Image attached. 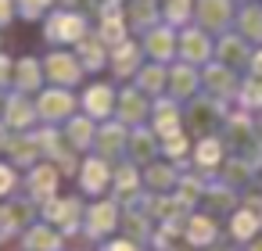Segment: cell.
Masks as SVG:
<instances>
[{
    "mask_svg": "<svg viewBox=\"0 0 262 251\" xmlns=\"http://www.w3.org/2000/svg\"><path fill=\"white\" fill-rule=\"evenodd\" d=\"M104 183H108V169H104L101 162H86V169H83V187H86L90 194H97V190H104Z\"/></svg>",
    "mask_w": 262,
    "mask_h": 251,
    "instance_id": "1",
    "label": "cell"
},
{
    "mask_svg": "<svg viewBox=\"0 0 262 251\" xmlns=\"http://www.w3.org/2000/svg\"><path fill=\"white\" fill-rule=\"evenodd\" d=\"M187 237H190V244H208V240L215 237V222H212L208 215H198V219H190Z\"/></svg>",
    "mask_w": 262,
    "mask_h": 251,
    "instance_id": "2",
    "label": "cell"
},
{
    "mask_svg": "<svg viewBox=\"0 0 262 251\" xmlns=\"http://www.w3.org/2000/svg\"><path fill=\"white\" fill-rule=\"evenodd\" d=\"M115 226V208L112 204H101V208H94V233H104V230H112Z\"/></svg>",
    "mask_w": 262,
    "mask_h": 251,
    "instance_id": "3",
    "label": "cell"
},
{
    "mask_svg": "<svg viewBox=\"0 0 262 251\" xmlns=\"http://www.w3.org/2000/svg\"><path fill=\"white\" fill-rule=\"evenodd\" d=\"M29 240H33V247H36V251H54V247L61 244V240H58V237H51L47 230H33V237H26V244H29Z\"/></svg>",
    "mask_w": 262,
    "mask_h": 251,
    "instance_id": "4",
    "label": "cell"
},
{
    "mask_svg": "<svg viewBox=\"0 0 262 251\" xmlns=\"http://www.w3.org/2000/svg\"><path fill=\"white\" fill-rule=\"evenodd\" d=\"M198 162H201V165H215V162H219V144H215V140L198 144Z\"/></svg>",
    "mask_w": 262,
    "mask_h": 251,
    "instance_id": "5",
    "label": "cell"
},
{
    "mask_svg": "<svg viewBox=\"0 0 262 251\" xmlns=\"http://www.w3.org/2000/svg\"><path fill=\"white\" fill-rule=\"evenodd\" d=\"M255 226H258V219H255V215H248V212H241V215L233 219V237H241V240H244Z\"/></svg>",
    "mask_w": 262,
    "mask_h": 251,
    "instance_id": "6",
    "label": "cell"
},
{
    "mask_svg": "<svg viewBox=\"0 0 262 251\" xmlns=\"http://www.w3.org/2000/svg\"><path fill=\"white\" fill-rule=\"evenodd\" d=\"M43 111H47L51 119H54V115H65V111H69V97H61V94H51V97H47V108H43Z\"/></svg>",
    "mask_w": 262,
    "mask_h": 251,
    "instance_id": "7",
    "label": "cell"
},
{
    "mask_svg": "<svg viewBox=\"0 0 262 251\" xmlns=\"http://www.w3.org/2000/svg\"><path fill=\"white\" fill-rule=\"evenodd\" d=\"M33 183H36V194H51V187H54V172H51V169H40V172L33 176Z\"/></svg>",
    "mask_w": 262,
    "mask_h": 251,
    "instance_id": "8",
    "label": "cell"
},
{
    "mask_svg": "<svg viewBox=\"0 0 262 251\" xmlns=\"http://www.w3.org/2000/svg\"><path fill=\"white\" fill-rule=\"evenodd\" d=\"M90 111H97V115L108 111V90H94L90 94Z\"/></svg>",
    "mask_w": 262,
    "mask_h": 251,
    "instance_id": "9",
    "label": "cell"
},
{
    "mask_svg": "<svg viewBox=\"0 0 262 251\" xmlns=\"http://www.w3.org/2000/svg\"><path fill=\"white\" fill-rule=\"evenodd\" d=\"M15 187V172L11 169H4V165H0V194H8Z\"/></svg>",
    "mask_w": 262,
    "mask_h": 251,
    "instance_id": "10",
    "label": "cell"
},
{
    "mask_svg": "<svg viewBox=\"0 0 262 251\" xmlns=\"http://www.w3.org/2000/svg\"><path fill=\"white\" fill-rule=\"evenodd\" d=\"M104 251H137V247H133V244H126V240H119V244H108Z\"/></svg>",
    "mask_w": 262,
    "mask_h": 251,
    "instance_id": "11",
    "label": "cell"
},
{
    "mask_svg": "<svg viewBox=\"0 0 262 251\" xmlns=\"http://www.w3.org/2000/svg\"><path fill=\"white\" fill-rule=\"evenodd\" d=\"M255 251H262V244H258V247H255Z\"/></svg>",
    "mask_w": 262,
    "mask_h": 251,
    "instance_id": "12",
    "label": "cell"
}]
</instances>
